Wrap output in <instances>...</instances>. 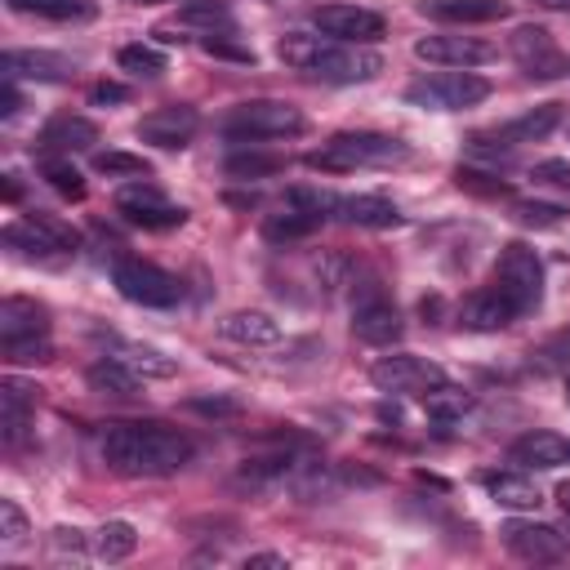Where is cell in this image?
I'll list each match as a JSON object with an SVG mask.
<instances>
[{"label": "cell", "instance_id": "obj_1", "mask_svg": "<svg viewBox=\"0 0 570 570\" xmlns=\"http://www.w3.org/2000/svg\"><path fill=\"white\" fill-rule=\"evenodd\" d=\"M98 450L120 476H174L196 454L191 436L165 423H107Z\"/></svg>", "mask_w": 570, "mask_h": 570}, {"label": "cell", "instance_id": "obj_2", "mask_svg": "<svg viewBox=\"0 0 570 570\" xmlns=\"http://www.w3.org/2000/svg\"><path fill=\"white\" fill-rule=\"evenodd\" d=\"M281 62H289L294 71H307L325 85H356V80H374L383 71V58L365 45H343L330 36H312V31H285L276 40Z\"/></svg>", "mask_w": 570, "mask_h": 570}, {"label": "cell", "instance_id": "obj_3", "mask_svg": "<svg viewBox=\"0 0 570 570\" xmlns=\"http://www.w3.org/2000/svg\"><path fill=\"white\" fill-rule=\"evenodd\" d=\"M405 156H410V147L401 138H392V134L347 129V134H334L330 142H321L316 151H307V165L343 174V169H356V165H396Z\"/></svg>", "mask_w": 570, "mask_h": 570}, {"label": "cell", "instance_id": "obj_4", "mask_svg": "<svg viewBox=\"0 0 570 570\" xmlns=\"http://www.w3.org/2000/svg\"><path fill=\"white\" fill-rule=\"evenodd\" d=\"M218 129L232 138V142H258V138H294L307 129V116L285 102V98H249V102H236Z\"/></svg>", "mask_w": 570, "mask_h": 570}, {"label": "cell", "instance_id": "obj_5", "mask_svg": "<svg viewBox=\"0 0 570 570\" xmlns=\"http://www.w3.org/2000/svg\"><path fill=\"white\" fill-rule=\"evenodd\" d=\"M490 285L517 307V316L534 312V307L543 303V263H539V254H534L525 240H508V245L499 249V258H494Z\"/></svg>", "mask_w": 570, "mask_h": 570}, {"label": "cell", "instance_id": "obj_6", "mask_svg": "<svg viewBox=\"0 0 570 570\" xmlns=\"http://www.w3.org/2000/svg\"><path fill=\"white\" fill-rule=\"evenodd\" d=\"M481 98H490V80L472 71H432L405 85V102L423 111H463V107H476Z\"/></svg>", "mask_w": 570, "mask_h": 570}, {"label": "cell", "instance_id": "obj_7", "mask_svg": "<svg viewBox=\"0 0 570 570\" xmlns=\"http://www.w3.org/2000/svg\"><path fill=\"white\" fill-rule=\"evenodd\" d=\"M111 285L120 289V298L138 303V307H174L183 298V285L174 272L147 263V258H116L111 263Z\"/></svg>", "mask_w": 570, "mask_h": 570}, {"label": "cell", "instance_id": "obj_8", "mask_svg": "<svg viewBox=\"0 0 570 570\" xmlns=\"http://www.w3.org/2000/svg\"><path fill=\"white\" fill-rule=\"evenodd\" d=\"M116 214L134 227H147V232H169V227H183L187 223V209L174 205L156 183L147 178H134L116 191Z\"/></svg>", "mask_w": 570, "mask_h": 570}, {"label": "cell", "instance_id": "obj_9", "mask_svg": "<svg viewBox=\"0 0 570 570\" xmlns=\"http://www.w3.org/2000/svg\"><path fill=\"white\" fill-rule=\"evenodd\" d=\"M374 387L379 392H392V396H423L432 387L445 383V370L428 356H414V352H392V356H379L374 370H370Z\"/></svg>", "mask_w": 570, "mask_h": 570}, {"label": "cell", "instance_id": "obj_10", "mask_svg": "<svg viewBox=\"0 0 570 570\" xmlns=\"http://www.w3.org/2000/svg\"><path fill=\"white\" fill-rule=\"evenodd\" d=\"M401 330H405V321H401L396 303L370 281V285L356 294V303H352V334H356L361 343H370V347H387V343L401 338Z\"/></svg>", "mask_w": 570, "mask_h": 570}, {"label": "cell", "instance_id": "obj_11", "mask_svg": "<svg viewBox=\"0 0 570 570\" xmlns=\"http://www.w3.org/2000/svg\"><path fill=\"white\" fill-rule=\"evenodd\" d=\"M312 22H316L321 36L343 40V45H374V40H383V31H387L383 13L361 9V4H321V9L312 13Z\"/></svg>", "mask_w": 570, "mask_h": 570}, {"label": "cell", "instance_id": "obj_12", "mask_svg": "<svg viewBox=\"0 0 570 570\" xmlns=\"http://www.w3.org/2000/svg\"><path fill=\"white\" fill-rule=\"evenodd\" d=\"M196 129H200V111L191 102H165L138 120V138L151 147H169V151L187 147L196 138Z\"/></svg>", "mask_w": 570, "mask_h": 570}, {"label": "cell", "instance_id": "obj_13", "mask_svg": "<svg viewBox=\"0 0 570 570\" xmlns=\"http://www.w3.org/2000/svg\"><path fill=\"white\" fill-rule=\"evenodd\" d=\"M499 534H503V548L521 561H561L566 557V534L548 521H503Z\"/></svg>", "mask_w": 570, "mask_h": 570}, {"label": "cell", "instance_id": "obj_14", "mask_svg": "<svg viewBox=\"0 0 570 570\" xmlns=\"http://www.w3.org/2000/svg\"><path fill=\"white\" fill-rule=\"evenodd\" d=\"M414 53L423 62H436V67H481L494 58V45L490 40H476V36H423L414 40Z\"/></svg>", "mask_w": 570, "mask_h": 570}, {"label": "cell", "instance_id": "obj_15", "mask_svg": "<svg viewBox=\"0 0 570 570\" xmlns=\"http://www.w3.org/2000/svg\"><path fill=\"white\" fill-rule=\"evenodd\" d=\"M512 53H517V62H521L525 76H561L570 67L561 58V49L552 45V36L543 27H530V22L512 31Z\"/></svg>", "mask_w": 570, "mask_h": 570}, {"label": "cell", "instance_id": "obj_16", "mask_svg": "<svg viewBox=\"0 0 570 570\" xmlns=\"http://www.w3.org/2000/svg\"><path fill=\"white\" fill-rule=\"evenodd\" d=\"M512 321H517V307H512L494 285L472 289V294L459 303V325H463V330L494 334V330H503V325H512Z\"/></svg>", "mask_w": 570, "mask_h": 570}, {"label": "cell", "instance_id": "obj_17", "mask_svg": "<svg viewBox=\"0 0 570 570\" xmlns=\"http://www.w3.org/2000/svg\"><path fill=\"white\" fill-rule=\"evenodd\" d=\"M31 405H36V387H27L22 379L9 374V379L0 383V441H4L9 450L22 445L27 423H31Z\"/></svg>", "mask_w": 570, "mask_h": 570}, {"label": "cell", "instance_id": "obj_18", "mask_svg": "<svg viewBox=\"0 0 570 570\" xmlns=\"http://www.w3.org/2000/svg\"><path fill=\"white\" fill-rule=\"evenodd\" d=\"M98 142V125L89 116H49L45 129H40V151H58V156H71V151H89Z\"/></svg>", "mask_w": 570, "mask_h": 570}, {"label": "cell", "instance_id": "obj_19", "mask_svg": "<svg viewBox=\"0 0 570 570\" xmlns=\"http://www.w3.org/2000/svg\"><path fill=\"white\" fill-rule=\"evenodd\" d=\"M49 334V307L36 303V298H22V294H9L0 303V343H13V338H45Z\"/></svg>", "mask_w": 570, "mask_h": 570}, {"label": "cell", "instance_id": "obj_20", "mask_svg": "<svg viewBox=\"0 0 570 570\" xmlns=\"http://www.w3.org/2000/svg\"><path fill=\"white\" fill-rule=\"evenodd\" d=\"M0 71L13 80H67L71 62L62 53H45V49H9L0 58Z\"/></svg>", "mask_w": 570, "mask_h": 570}, {"label": "cell", "instance_id": "obj_21", "mask_svg": "<svg viewBox=\"0 0 570 570\" xmlns=\"http://www.w3.org/2000/svg\"><path fill=\"white\" fill-rule=\"evenodd\" d=\"M508 459L521 463V468H561L570 463V441H561L557 432H525L508 445Z\"/></svg>", "mask_w": 570, "mask_h": 570}, {"label": "cell", "instance_id": "obj_22", "mask_svg": "<svg viewBox=\"0 0 570 570\" xmlns=\"http://www.w3.org/2000/svg\"><path fill=\"white\" fill-rule=\"evenodd\" d=\"M334 218L352 223V227H396L401 223V209L387 200V196H374V191H361V196H338L334 205Z\"/></svg>", "mask_w": 570, "mask_h": 570}, {"label": "cell", "instance_id": "obj_23", "mask_svg": "<svg viewBox=\"0 0 570 570\" xmlns=\"http://www.w3.org/2000/svg\"><path fill=\"white\" fill-rule=\"evenodd\" d=\"M218 334L232 338V343H245V347H272L281 338V325L267 316V312H254V307H240V312H227L218 321Z\"/></svg>", "mask_w": 570, "mask_h": 570}, {"label": "cell", "instance_id": "obj_24", "mask_svg": "<svg viewBox=\"0 0 570 570\" xmlns=\"http://www.w3.org/2000/svg\"><path fill=\"white\" fill-rule=\"evenodd\" d=\"M481 485L499 508H512V512H534L543 503L539 485L521 472H481Z\"/></svg>", "mask_w": 570, "mask_h": 570}, {"label": "cell", "instance_id": "obj_25", "mask_svg": "<svg viewBox=\"0 0 570 570\" xmlns=\"http://www.w3.org/2000/svg\"><path fill=\"white\" fill-rule=\"evenodd\" d=\"M423 13L436 22L468 27V22H499L512 13V4L508 0H423Z\"/></svg>", "mask_w": 570, "mask_h": 570}, {"label": "cell", "instance_id": "obj_26", "mask_svg": "<svg viewBox=\"0 0 570 570\" xmlns=\"http://www.w3.org/2000/svg\"><path fill=\"white\" fill-rule=\"evenodd\" d=\"M116 361H125L138 379H174L178 374V361L165 356L160 347H147V343H125V338H111V352Z\"/></svg>", "mask_w": 570, "mask_h": 570}, {"label": "cell", "instance_id": "obj_27", "mask_svg": "<svg viewBox=\"0 0 570 570\" xmlns=\"http://www.w3.org/2000/svg\"><path fill=\"white\" fill-rule=\"evenodd\" d=\"M561 125V102H539V107H530V111H521L517 120H508L503 129H499V138L503 142H539V138H548L552 129Z\"/></svg>", "mask_w": 570, "mask_h": 570}, {"label": "cell", "instance_id": "obj_28", "mask_svg": "<svg viewBox=\"0 0 570 570\" xmlns=\"http://www.w3.org/2000/svg\"><path fill=\"white\" fill-rule=\"evenodd\" d=\"M85 379H89V387H94L98 396H134V392H138V374H134L125 361H116V356H98V361L85 370Z\"/></svg>", "mask_w": 570, "mask_h": 570}, {"label": "cell", "instance_id": "obj_29", "mask_svg": "<svg viewBox=\"0 0 570 570\" xmlns=\"http://www.w3.org/2000/svg\"><path fill=\"white\" fill-rule=\"evenodd\" d=\"M321 227V218L316 214H307V209H281V214H267L263 218V240H272V245H289V240H303V236H312Z\"/></svg>", "mask_w": 570, "mask_h": 570}, {"label": "cell", "instance_id": "obj_30", "mask_svg": "<svg viewBox=\"0 0 570 570\" xmlns=\"http://www.w3.org/2000/svg\"><path fill=\"white\" fill-rule=\"evenodd\" d=\"M13 13H36L49 22H89L98 13L94 0H9Z\"/></svg>", "mask_w": 570, "mask_h": 570}, {"label": "cell", "instance_id": "obj_31", "mask_svg": "<svg viewBox=\"0 0 570 570\" xmlns=\"http://www.w3.org/2000/svg\"><path fill=\"white\" fill-rule=\"evenodd\" d=\"M281 169H285V156H276V151H232V156L223 160V174L236 178V183L272 178V174H281Z\"/></svg>", "mask_w": 570, "mask_h": 570}, {"label": "cell", "instance_id": "obj_32", "mask_svg": "<svg viewBox=\"0 0 570 570\" xmlns=\"http://www.w3.org/2000/svg\"><path fill=\"white\" fill-rule=\"evenodd\" d=\"M40 178H45L58 196L85 200V178H80V169H76L67 156H58V151H40Z\"/></svg>", "mask_w": 570, "mask_h": 570}, {"label": "cell", "instance_id": "obj_33", "mask_svg": "<svg viewBox=\"0 0 570 570\" xmlns=\"http://www.w3.org/2000/svg\"><path fill=\"white\" fill-rule=\"evenodd\" d=\"M134 548H138V530H134L129 521H107V525L94 534V552H98L102 561H125Z\"/></svg>", "mask_w": 570, "mask_h": 570}, {"label": "cell", "instance_id": "obj_34", "mask_svg": "<svg viewBox=\"0 0 570 570\" xmlns=\"http://www.w3.org/2000/svg\"><path fill=\"white\" fill-rule=\"evenodd\" d=\"M116 62H120V71H129V76H142V80H156L160 71H165V53L156 49V45H125L120 53H116Z\"/></svg>", "mask_w": 570, "mask_h": 570}, {"label": "cell", "instance_id": "obj_35", "mask_svg": "<svg viewBox=\"0 0 570 570\" xmlns=\"http://www.w3.org/2000/svg\"><path fill=\"white\" fill-rule=\"evenodd\" d=\"M94 169L107 174V178H151V160L134 156V151H98Z\"/></svg>", "mask_w": 570, "mask_h": 570}, {"label": "cell", "instance_id": "obj_36", "mask_svg": "<svg viewBox=\"0 0 570 570\" xmlns=\"http://www.w3.org/2000/svg\"><path fill=\"white\" fill-rule=\"evenodd\" d=\"M27 223H31L58 254H76V249H80V232H76L71 223H62V218H53V214H40V209L27 214Z\"/></svg>", "mask_w": 570, "mask_h": 570}, {"label": "cell", "instance_id": "obj_37", "mask_svg": "<svg viewBox=\"0 0 570 570\" xmlns=\"http://www.w3.org/2000/svg\"><path fill=\"white\" fill-rule=\"evenodd\" d=\"M423 405H428V414H432V419H441V423H450V419H459V414L468 410V396H463L459 387H450V383H441V387H432V392H423Z\"/></svg>", "mask_w": 570, "mask_h": 570}, {"label": "cell", "instance_id": "obj_38", "mask_svg": "<svg viewBox=\"0 0 570 570\" xmlns=\"http://www.w3.org/2000/svg\"><path fill=\"white\" fill-rule=\"evenodd\" d=\"M178 22H196V27H209L214 31V22L218 27H232V13L223 4H214V0H191V4L178 9Z\"/></svg>", "mask_w": 570, "mask_h": 570}, {"label": "cell", "instance_id": "obj_39", "mask_svg": "<svg viewBox=\"0 0 570 570\" xmlns=\"http://www.w3.org/2000/svg\"><path fill=\"white\" fill-rule=\"evenodd\" d=\"M459 187H468V191H476V196H512V187L503 183V178H494V174H485V169H472V165H459Z\"/></svg>", "mask_w": 570, "mask_h": 570}, {"label": "cell", "instance_id": "obj_40", "mask_svg": "<svg viewBox=\"0 0 570 570\" xmlns=\"http://www.w3.org/2000/svg\"><path fill=\"white\" fill-rule=\"evenodd\" d=\"M512 214H517V223H525V227H552V223L566 218L561 205H543V200H512Z\"/></svg>", "mask_w": 570, "mask_h": 570}, {"label": "cell", "instance_id": "obj_41", "mask_svg": "<svg viewBox=\"0 0 570 570\" xmlns=\"http://www.w3.org/2000/svg\"><path fill=\"white\" fill-rule=\"evenodd\" d=\"M0 347H4V361H13V365H36V361L53 356L49 338H13V343H0Z\"/></svg>", "mask_w": 570, "mask_h": 570}, {"label": "cell", "instance_id": "obj_42", "mask_svg": "<svg viewBox=\"0 0 570 570\" xmlns=\"http://www.w3.org/2000/svg\"><path fill=\"white\" fill-rule=\"evenodd\" d=\"M200 49H205L209 58H227V62H254V49H249V45H236L232 36H214V31H205V36H200Z\"/></svg>", "mask_w": 570, "mask_h": 570}, {"label": "cell", "instance_id": "obj_43", "mask_svg": "<svg viewBox=\"0 0 570 570\" xmlns=\"http://www.w3.org/2000/svg\"><path fill=\"white\" fill-rule=\"evenodd\" d=\"M0 521H4V543H22V534H27V517H22V508L13 503V499H0Z\"/></svg>", "mask_w": 570, "mask_h": 570}, {"label": "cell", "instance_id": "obj_44", "mask_svg": "<svg viewBox=\"0 0 570 570\" xmlns=\"http://www.w3.org/2000/svg\"><path fill=\"white\" fill-rule=\"evenodd\" d=\"M534 183H548V187L570 191V160H539L534 165Z\"/></svg>", "mask_w": 570, "mask_h": 570}, {"label": "cell", "instance_id": "obj_45", "mask_svg": "<svg viewBox=\"0 0 570 570\" xmlns=\"http://www.w3.org/2000/svg\"><path fill=\"white\" fill-rule=\"evenodd\" d=\"M187 405H191L196 414H214V419H218V414H236V410H240L232 396H191Z\"/></svg>", "mask_w": 570, "mask_h": 570}, {"label": "cell", "instance_id": "obj_46", "mask_svg": "<svg viewBox=\"0 0 570 570\" xmlns=\"http://www.w3.org/2000/svg\"><path fill=\"white\" fill-rule=\"evenodd\" d=\"M125 98H129V89L116 85V80H98V85L89 89V102H94V107H102V102H125Z\"/></svg>", "mask_w": 570, "mask_h": 570}, {"label": "cell", "instance_id": "obj_47", "mask_svg": "<svg viewBox=\"0 0 570 570\" xmlns=\"http://www.w3.org/2000/svg\"><path fill=\"white\" fill-rule=\"evenodd\" d=\"M18 102H22V98H18V85H13V76H4V85H0V116L9 120V116L18 111Z\"/></svg>", "mask_w": 570, "mask_h": 570}, {"label": "cell", "instance_id": "obj_48", "mask_svg": "<svg viewBox=\"0 0 570 570\" xmlns=\"http://www.w3.org/2000/svg\"><path fill=\"white\" fill-rule=\"evenodd\" d=\"M53 548H62V552H71V557H76V552L85 548V539H80V530H67V525H58V530H53Z\"/></svg>", "mask_w": 570, "mask_h": 570}, {"label": "cell", "instance_id": "obj_49", "mask_svg": "<svg viewBox=\"0 0 570 570\" xmlns=\"http://www.w3.org/2000/svg\"><path fill=\"white\" fill-rule=\"evenodd\" d=\"M245 570H285V557L281 552H254V557H245Z\"/></svg>", "mask_w": 570, "mask_h": 570}, {"label": "cell", "instance_id": "obj_50", "mask_svg": "<svg viewBox=\"0 0 570 570\" xmlns=\"http://www.w3.org/2000/svg\"><path fill=\"white\" fill-rule=\"evenodd\" d=\"M18 196H22L18 178H13V174H4V200H9V205H18Z\"/></svg>", "mask_w": 570, "mask_h": 570}, {"label": "cell", "instance_id": "obj_51", "mask_svg": "<svg viewBox=\"0 0 570 570\" xmlns=\"http://www.w3.org/2000/svg\"><path fill=\"white\" fill-rule=\"evenodd\" d=\"M534 4H543V9H557V13H570V0H534Z\"/></svg>", "mask_w": 570, "mask_h": 570}, {"label": "cell", "instance_id": "obj_52", "mask_svg": "<svg viewBox=\"0 0 570 570\" xmlns=\"http://www.w3.org/2000/svg\"><path fill=\"white\" fill-rule=\"evenodd\" d=\"M557 499H561V508H566V517H570V481L557 490Z\"/></svg>", "mask_w": 570, "mask_h": 570}, {"label": "cell", "instance_id": "obj_53", "mask_svg": "<svg viewBox=\"0 0 570 570\" xmlns=\"http://www.w3.org/2000/svg\"><path fill=\"white\" fill-rule=\"evenodd\" d=\"M134 4H160V0H134Z\"/></svg>", "mask_w": 570, "mask_h": 570}, {"label": "cell", "instance_id": "obj_54", "mask_svg": "<svg viewBox=\"0 0 570 570\" xmlns=\"http://www.w3.org/2000/svg\"><path fill=\"white\" fill-rule=\"evenodd\" d=\"M566 401H570V379H566Z\"/></svg>", "mask_w": 570, "mask_h": 570}, {"label": "cell", "instance_id": "obj_55", "mask_svg": "<svg viewBox=\"0 0 570 570\" xmlns=\"http://www.w3.org/2000/svg\"><path fill=\"white\" fill-rule=\"evenodd\" d=\"M561 343H566V347H570V334H566V338H561Z\"/></svg>", "mask_w": 570, "mask_h": 570}]
</instances>
